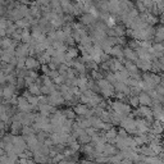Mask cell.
<instances>
[{"instance_id":"cell-1","label":"cell","mask_w":164,"mask_h":164,"mask_svg":"<svg viewBox=\"0 0 164 164\" xmlns=\"http://www.w3.org/2000/svg\"><path fill=\"white\" fill-rule=\"evenodd\" d=\"M96 19V17H94L92 14H84L81 17V22L82 23H85V25H91V23H94Z\"/></svg>"},{"instance_id":"cell-2","label":"cell","mask_w":164,"mask_h":164,"mask_svg":"<svg viewBox=\"0 0 164 164\" xmlns=\"http://www.w3.org/2000/svg\"><path fill=\"white\" fill-rule=\"evenodd\" d=\"M17 26H19V27H28L30 26V22L27 21L26 18H22L19 21H17Z\"/></svg>"},{"instance_id":"cell-3","label":"cell","mask_w":164,"mask_h":164,"mask_svg":"<svg viewBox=\"0 0 164 164\" xmlns=\"http://www.w3.org/2000/svg\"><path fill=\"white\" fill-rule=\"evenodd\" d=\"M124 54H126V55H127L130 59H135L136 58V55H135V53L132 51V50H128V49H127V50H126L124 51Z\"/></svg>"},{"instance_id":"cell-4","label":"cell","mask_w":164,"mask_h":164,"mask_svg":"<svg viewBox=\"0 0 164 164\" xmlns=\"http://www.w3.org/2000/svg\"><path fill=\"white\" fill-rule=\"evenodd\" d=\"M140 100H141V103H144V104H149L150 103V99L146 95H141L140 96Z\"/></svg>"},{"instance_id":"cell-5","label":"cell","mask_w":164,"mask_h":164,"mask_svg":"<svg viewBox=\"0 0 164 164\" xmlns=\"http://www.w3.org/2000/svg\"><path fill=\"white\" fill-rule=\"evenodd\" d=\"M27 65H28V67H35L36 63H35L34 59H28V61H27Z\"/></svg>"},{"instance_id":"cell-6","label":"cell","mask_w":164,"mask_h":164,"mask_svg":"<svg viewBox=\"0 0 164 164\" xmlns=\"http://www.w3.org/2000/svg\"><path fill=\"white\" fill-rule=\"evenodd\" d=\"M17 2H19L21 4H23V5H30L31 4V0H17Z\"/></svg>"},{"instance_id":"cell-7","label":"cell","mask_w":164,"mask_h":164,"mask_svg":"<svg viewBox=\"0 0 164 164\" xmlns=\"http://www.w3.org/2000/svg\"><path fill=\"white\" fill-rule=\"evenodd\" d=\"M57 36H58V39H62V40L64 39V34H63V32H61V31L57 34Z\"/></svg>"}]
</instances>
